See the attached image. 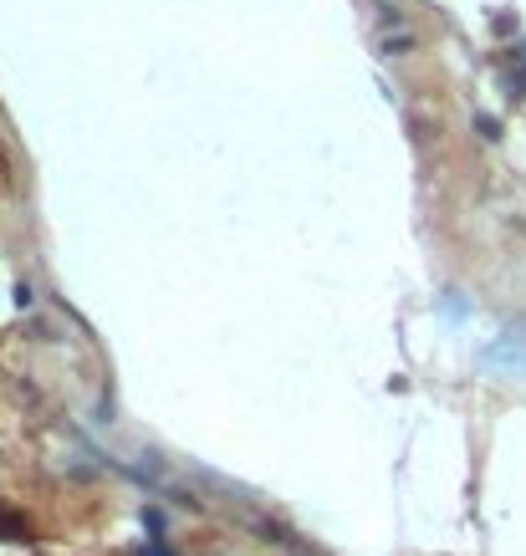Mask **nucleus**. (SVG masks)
<instances>
[{
	"label": "nucleus",
	"instance_id": "f257e3e1",
	"mask_svg": "<svg viewBox=\"0 0 526 556\" xmlns=\"http://www.w3.org/2000/svg\"><path fill=\"white\" fill-rule=\"evenodd\" d=\"M0 536H21V541H26L31 531H26V521H21L16 510H0Z\"/></svg>",
	"mask_w": 526,
	"mask_h": 556
},
{
	"label": "nucleus",
	"instance_id": "f03ea898",
	"mask_svg": "<svg viewBox=\"0 0 526 556\" xmlns=\"http://www.w3.org/2000/svg\"><path fill=\"white\" fill-rule=\"evenodd\" d=\"M287 546H291V556H317V552H307L302 541H287Z\"/></svg>",
	"mask_w": 526,
	"mask_h": 556
},
{
	"label": "nucleus",
	"instance_id": "7ed1b4c3",
	"mask_svg": "<svg viewBox=\"0 0 526 556\" xmlns=\"http://www.w3.org/2000/svg\"><path fill=\"white\" fill-rule=\"evenodd\" d=\"M138 556H169V552H164V546H144Z\"/></svg>",
	"mask_w": 526,
	"mask_h": 556
}]
</instances>
